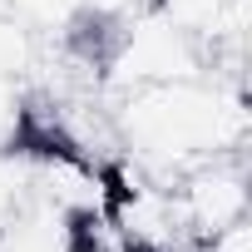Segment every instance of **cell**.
Masks as SVG:
<instances>
[{
	"mask_svg": "<svg viewBox=\"0 0 252 252\" xmlns=\"http://www.w3.org/2000/svg\"><path fill=\"white\" fill-rule=\"evenodd\" d=\"M109 134L134 163L154 178H178L198 163L247 154V89L242 79H222L218 69L144 84L114 94Z\"/></svg>",
	"mask_w": 252,
	"mask_h": 252,
	"instance_id": "obj_1",
	"label": "cell"
},
{
	"mask_svg": "<svg viewBox=\"0 0 252 252\" xmlns=\"http://www.w3.org/2000/svg\"><path fill=\"white\" fill-rule=\"evenodd\" d=\"M30 74H35V50L20 20L0 15V149L20 129V114L30 99Z\"/></svg>",
	"mask_w": 252,
	"mask_h": 252,
	"instance_id": "obj_2",
	"label": "cell"
},
{
	"mask_svg": "<svg viewBox=\"0 0 252 252\" xmlns=\"http://www.w3.org/2000/svg\"><path fill=\"white\" fill-rule=\"evenodd\" d=\"M0 252H74L69 218L40 198H30L20 213L0 222Z\"/></svg>",
	"mask_w": 252,
	"mask_h": 252,
	"instance_id": "obj_3",
	"label": "cell"
}]
</instances>
